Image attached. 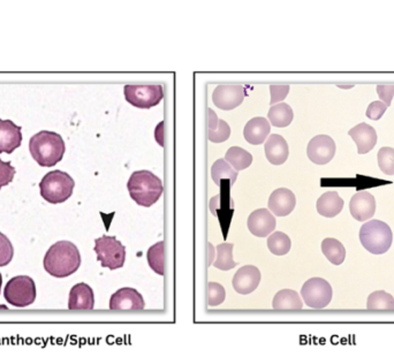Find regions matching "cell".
Here are the masks:
<instances>
[{
    "mask_svg": "<svg viewBox=\"0 0 394 358\" xmlns=\"http://www.w3.org/2000/svg\"><path fill=\"white\" fill-rule=\"evenodd\" d=\"M317 212L325 218H335L344 209V200L337 192H324L316 204Z\"/></svg>",
    "mask_w": 394,
    "mask_h": 358,
    "instance_id": "22",
    "label": "cell"
},
{
    "mask_svg": "<svg viewBox=\"0 0 394 358\" xmlns=\"http://www.w3.org/2000/svg\"><path fill=\"white\" fill-rule=\"evenodd\" d=\"M261 282V272L254 265L243 266L233 277L232 286L234 291L241 295H248L258 287Z\"/></svg>",
    "mask_w": 394,
    "mask_h": 358,
    "instance_id": "13",
    "label": "cell"
},
{
    "mask_svg": "<svg viewBox=\"0 0 394 358\" xmlns=\"http://www.w3.org/2000/svg\"><path fill=\"white\" fill-rule=\"evenodd\" d=\"M225 161L231 165V166L239 172V171L248 168L253 163V156L248 151H245V149L239 148V146H232L228 149L225 155Z\"/></svg>",
    "mask_w": 394,
    "mask_h": 358,
    "instance_id": "27",
    "label": "cell"
},
{
    "mask_svg": "<svg viewBox=\"0 0 394 358\" xmlns=\"http://www.w3.org/2000/svg\"><path fill=\"white\" fill-rule=\"evenodd\" d=\"M271 105H276L277 103L282 102L289 93V86H271Z\"/></svg>",
    "mask_w": 394,
    "mask_h": 358,
    "instance_id": "39",
    "label": "cell"
},
{
    "mask_svg": "<svg viewBox=\"0 0 394 358\" xmlns=\"http://www.w3.org/2000/svg\"><path fill=\"white\" fill-rule=\"evenodd\" d=\"M376 91L378 93L379 98L384 103L385 105L391 106L392 98L394 96V84H386V86H377Z\"/></svg>",
    "mask_w": 394,
    "mask_h": 358,
    "instance_id": "38",
    "label": "cell"
},
{
    "mask_svg": "<svg viewBox=\"0 0 394 358\" xmlns=\"http://www.w3.org/2000/svg\"><path fill=\"white\" fill-rule=\"evenodd\" d=\"M93 308H95V294L93 288L84 282L74 284L69 291V309L78 311V310H93Z\"/></svg>",
    "mask_w": 394,
    "mask_h": 358,
    "instance_id": "19",
    "label": "cell"
},
{
    "mask_svg": "<svg viewBox=\"0 0 394 358\" xmlns=\"http://www.w3.org/2000/svg\"><path fill=\"white\" fill-rule=\"evenodd\" d=\"M272 308L280 311H295L303 308L301 297L293 289H283L273 297Z\"/></svg>",
    "mask_w": 394,
    "mask_h": 358,
    "instance_id": "23",
    "label": "cell"
},
{
    "mask_svg": "<svg viewBox=\"0 0 394 358\" xmlns=\"http://www.w3.org/2000/svg\"><path fill=\"white\" fill-rule=\"evenodd\" d=\"M366 309L370 311H393L394 297L385 291H373L366 300Z\"/></svg>",
    "mask_w": 394,
    "mask_h": 358,
    "instance_id": "28",
    "label": "cell"
},
{
    "mask_svg": "<svg viewBox=\"0 0 394 358\" xmlns=\"http://www.w3.org/2000/svg\"><path fill=\"white\" fill-rule=\"evenodd\" d=\"M29 151L40 166L52 167L62 161L66 151L65 142L59 134L42 130L31 137Z\"/></svg>",
    "mask_w": 394,
    "mask_h": 358,
    "instance_id": "2",
    "label": "cell"
},
{
    "mask_svg": "<svg viewBox=\"0 0 394 358\" xmlns=\"http://www.w3.org/2000/svg\"><path fill=\"white\" fill-rule=\"evenodd\" d=\"M124 98L134 108L149 110L164 98L162 86H124Z\"/></svg>",
    "mask_w": 394,
    "mask_h": 358,
    "instance_id": "9",
    "label": "cell"
},
{
    "mask_svg": "<svg viewBox=\"0 0 394 358\" xmlns=\"http://www.w3.org/2000/svg\"><path fill=\"white\" fill-rule=\"evenodd\" d=\"M322 253L333 265H342L346 258V249L344 244L337 238H324L322 242Z\"/></svg>",
    "mask_w": 394,
    "mask_h": 358,
    "instance_id": "26",
    "label": "cell"
},
{
    "mask_svg": "<svg viewBox=\"0 0 394 358\" xmlns=\"http://www.w3.org/2000/svg\"><path fill=\"white\" fill-rule=\"evenodd\" d=\"M226 299L225 288L218 282H210L208 284V304L209 306H221Z\"/></svg>",
    "mask_w": 394,
    "mask_h": 358,
    "instance_id": "35",
    "label": "cell"
},
{
    "mask_svg": "<svg viewBox=\"0 0 394 358\" xmlns=\"http://www.w3.org/2000/svg\"><path fill=\"white\" fill-rule=\"evenodd\" d=\"M44 269L54 278H67L81 266L78 247L69 241H59L51 246L45 253Z\"/></svg>",
    "mask_w": 394,
    "mask_h": 358,
    "instance_id": "1",
    "label": "cell"
},
{
    "mask_svg": "<svg viewBox=\"0 0 394 358\" xmlns=\"http://www.w3.org/2000/svg\"><path fill=\"white\" fill-rule=\"evenodd\" d=\"M264 151L269 163L276 166L283 165L289 156V144L283 136L278 134H271V136L267 137Z\"/></svg>",
    "mask_w": 394,
    "mask_h": 358,
    "instance_id": "20",
    "label": "cell"
},
{
    "mask_svg": "<svg viewBox=\"0 0 394 358\" xmlns=\"http://www.w3.org/2000/svg\"><path fill=\"white\" fill-rule=\"evenodd\" d=\"M271 126L267 119L262 117H254L249 120L243 129V136L249 144L260 146L267 141L270 134Z\"/></svg>",
    "mask_w": 394,
    "mask_h": 358,
    "instance_id": "21",
    "label": "cell"
},
{
    "mask_svg": "<svg viewBox=\"0 0 394 358\" xmlns=\"http://www.w3.org/2000/svg\"><path fill=\"white\" fill-rule=\"evenodd\" d=\"M233 244L223 243L217 246V258L214 262L216 269L221 271H230L238 266V262L233 260Z\"/></svg>",
    "mask_w": 394,
    "mask_h": 358,
    "instance_id": "31",
    "label": "cell"
},
{
    "mask_svg": "<svg viewBox=\"0 0 394 358\" xmlns=\"http://www.w3.org/2000/svg\"><path fill=\"white\" fill-rule=\"evenodd\" d=\"M146 258L150 269L163 277L165 275V242H157L150 247L146 253Z\"/></svg>",
    "mask_w": 394,
    "mask_h": 358,
    "instance_id": "29",
    "label": "cell"
},
{
    "mask_svg": "<svg viewBox=\"0 0 394 358\" xmlns=\"http://www.w3.org/2000/svg\"><path fill=\"white\" fill-rule=\"evenodd\" d=\"M1 284H3V275L0 273V291H1Z\"/></svg>",
    "mask_w": 394,
    "mask_h": 358,
    "instance_id": "40",
    "label": "cell"
},
{
    "mask_svg": "<svg viewBox=\"0 0 394 358\" xmlns=\"http://www.w3.org/2000/svg\"><path fill=\"white\" fill-rule=\"evenodd\" d=\"M301 296L311 309H324L332 300V287L325 279L311 278L302 286Z\"/></svg>",
    "mask_w": 394,
    "mask_h": 358,
    "instance_id": "8",
    "label": "cell"
},
{
    "mask_svg": "<svg viewBox=\"0 0 394 358\" xmlns=\"http://www.w3.org/2000/svg\"><path fill=\"white\" fill-rule=\"evenodd\" d=\"M378 166L383 173L386 175H393L394 174V149L384 146L378 151L377 156Z\"/></svg>",
    "mask_w": 394,
    "mask_h": 358,
    "instance_id": "33",
    "label": "cell"
},
{
    "mask_svg": "<svg viewBox=\"0 0 394 358\" xmlns=\"http://www.w3.org/2000/svg\"><path fill=\"white\" fill-rule=\"evenodd\" d=\"M209 139L214 143H223L228 139L231 128L226 121L218 119L217 115L209 108Z\"/></svg>",
    "mask_w": 394,
    "mask_h": 358,
    "instance_id": "24",
    "label": "cell"
},
{
    "mask_svg": "<svg viewBox=\"0 0 394 358\" xmlns=\"http://www.w3.org/2000/svg\"><path fill=\"white\" fill-rule=\"evenodd\" d=\"M386 110H388V106L385 105L384 103L373 102L368 106L366 115L371 120L378 121L386 112Z\"/></svg>",
    "mask_w": 394,
    "mask_h": 358,
    "instance_id": "37",
    "label": "cell"
},
{
    "mask_svg": "<svg viewBox=\"0 0 394 358\" xmlns=\"http://www.w3.org/2000/svg\"><path fill=\"white\" fill-rule=\"evenodd\" d=\"M37 296L35 281L28 275H18L11 279L4 288V297L16 308H25L35 302Z\"/></svg>",
    "mask_w": 394,
    "mask_h": 358,
    "instance_id": "6",
    "label": "cell"
},
{
    "mask_svg": "<svg viewBox=\"0 0 394 358\" xmlns=\"http://www.w3.org/2000/svg\"><path fill=\"white\" fill-rule=\"evenodd\" d=\"M74 187L73 178L59 170L45 174L40 183L42 197L50 204H62L67 201L73 195Z\"/></svg>",
    "mask_w": 394,
    "mask_h": 358,
    "instance_id": "4",
    "label": "cell"
},
{
    "mask_svg": "<svg viewBox=\"0 0 394 358\" xmlns=\"http://www.w3.org/2000/svg\"><path fill=\"white\" fill-rule=\"evenodd\" d=\"M360 241L366 250L373 255L388 253L393 241V233L388 224L369 220L360 229Z\"/></svg>",
    "mask_w": 394,
    "mask_h": 358,
    "instance_id": "5",
    "label": "cell"
},
{
    "mask_svg": "<svg viewBox=\"0 0 394 358\" xmlns=\"http://www.w3.org/2000/svg\"><path fill=\"white\" fill-rule=\"evenodd\" d=\"M132 200L141 207H150L162 197L163 183L150 171H137L132 174L127 183Z\"/></svg>",
    "mask_w": 394,
    "mask_h": 358,
    "instance_id": "3",
    "label": "cell"
},
{
    "mask_svg": "<svg viewBox=\"0 0 394 358\" xmlns=\"http://www.w3.org/2000/svg\"><path fill=\"white\" fill-rule=\"evenodd\" d=\"M21 127L12 120L0 119V154H13L21 146Z\"/></svg>",
    "mask_w": 394,
    "mask_h": 358,
    "instance_id": "16",
    "label": "cell"
},
{
    "mask_svg": "<svg viewBox=\"0 0 394 358\" xmlns=\"http://www.w3.org/2000/svg\"><path fill=\"white\" fill-rule=\"evenodd\" d=\"M93 250L96 253L97 260L100 262L103 267H108L111 271L124 267L126 248L113 236L104 235L102 238H96Z\"/></svg>",
    "mask_w": 394,
    "mask_h": 358,
    "instance_id": "7",
    "label": "cell"
},
{
    "mask_svg": "<svg viewBox=\"0 0 394 358\" xmlns=\"http://www.w3.org/2000/svg\"><path fill=\"white\" fill-rule=\"evenodd\" d=\"M292 247V241L289 235L283 232H273L267 238V248L276 256H284L289 253Z\"/></svg>",
    "mask_w": 394,
    "mask_h": 358,
    "instance_id": "30",
    "label": "cell"
},
{
    "mask_svg": "<svg viewBox=\"0 0 394 358\" xmlns=\"http://www.w3.org/2000/svg\"><path fill=\"white\" fill-rule=\"evenodd\" d=\"M14 248L6 235L0 233V267L7 266L12 262Z\"/></svg>",
    "mask_w": 394,
    "mask_h": 358,
    "instance_id": "34",
    "label": "cell"
},
{
    "mask_svg": "<svg viewBox=\"0 0 394 358\" xmlns=\"http://www.w3.org/2000/svg\"><path fill=\"white\" fill-rule=\"evenodd\" d=\"M294 113L289 104L279 103L277 105L271 106L270 111L267 113V119L270 120L271 125L278 128H285L292 124Z\"/></svg>",
    "mask_w": 394,
    "mask_h": 358,
    "instance_id": "25",
    "label": "cell"
},
{
    "mask_svg": "<svg viewBox=\"0 0 394 358\" xmlns=\"http://www.w3.org/2000/svg\"><path fill=\"white\" fill-rule=\"evenodd\" d=\"M245 90L243 86H218L212 93V102L224 111H231L243 104Z\"/></svg>",
    "mask_w": 394,
    "mask_h": 358,
    "instance_id": "12",
    "label": "cell"
},
{
    "mask_svg": "<svg viewBox=\"0 0 394 358\" xmlns=\"http://www.w3.org/2000/svg\"><path fill=\"white\" fill-rule=\"evenodd\" d=\"M269 210L277 216H286L291 214L296 205L294 192L287 188H279L271 194L269 202Z\"/></svg>",
    "mask_w": 394,
    "mask_h": 358,
    "instance_id": "17",
    "label": "cell"
},
{
    "mask_svg": "<svg viewBox=\"0 0 394 358\" xmlns=\"http://www.w3.org/2000/svg\"><path fill=\"white\" fill-rule=\"evenodd\" d=\"M276 218L267 209L253 211L248 218V229L257 238H267L276 229Z\"/></svg>",
    "mask_w": 394,
    "mask_h": 358,
    "instance_id": "14",
    "label": "cell"
},
{
    "mask_svg": "<svg viewBox=\"0 0 394 358\" xmlns=\"http://www.w3.org/2000/svg\"><path fill=\"white\" fill-rule=\"evenodd\" d=\"M16 171L10 161H3L0 159V189L12 183Z\"/></svg>",
    "mask_w": 394,
    "mask_h": 358,
    "instance_id": "36",
    "label": "cell"
},
{
    "mask_svg": "<svg viewBox=\"0 0 394 358\" xmlns=\"http://www.w3.org/2000/svg\"><path fill=\"white\" fill-rule=\"evenodd\" d=\"M307 155L313 164H328L335 155V141L328 135L315 136L308 144Z\"/></svg>",
    "mask_w": 394,
    "mask_h": 358,
    "instance_id": "11",
    "label": "cell"
},
{
    "mask_svg": "<svg viewBox=\"0 0 394 358\" xmlns=\"http://www.w3.org/2000/svg\"><path fill=\"white\" fill-rule=\"evenodd\" d=\"M144 308H146L144 299L134 288H120L110 299V309L112 311H141Z\"/></svg>",
    "mask_w": 394,
    "mask_h": 358,
    "instance_id": "10",
    "label": "cell"
},
{
    "mask_svg": "<svg viewBox=\"0 0 394 358\" xmlns=\"http://www.w3.org/2000/svg\"><path fill=\"white\" fill-rule=\"evenodd\" d=\"M212 180L216 185H221V179H230L231 183H234L238 179V172H236L225 159H218L212 168Z\"/></svg>",
    "mask_w": 394,
    "mask_h": 358,
    "instance_id": "32",
    "label": "cell"
},
{
    "mask_svg": "<svg viewBox=\"0 0 394 358\" xmlns=\"http://www.w3.org/2000/svg\"><path fill=\"white\" fill-rule=\"evenodd\" d=\"M352 216L357 221L371 219L376 211V200L368 192H357L349 202Z\"/></svg>",
    "mask_w": 394,
    "mask_h": 358,
    "instance_id": "15",
    "label": "cell"
},
{
    "mask_svg": "<svg viewBox=\"0 0 394 358\" xmlns=\"http://www.w3.org/2000/svg\"><path fill=\"white\" fill-rule=\"evenodd\" d=\"M348 135L351 136L357 144L359 155H366L368 152L371 151L377 144V139H378L375 128L366 122H362L352 128L348 132Z\"/></svg>",
    "mask_w": 394,
    "mask_h": 358,
    "instance_id": "18",
    "label": "cell"
}]
</instances>
